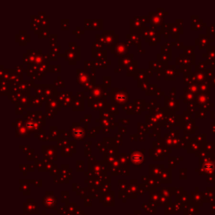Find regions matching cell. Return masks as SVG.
Here are the masks:
<instances>
[{
	"label": "cell",
	"instance_id": "obj_1",
	"mask_svg": "<svg viewBox=\"0 0 215 215\" xmlns=\"http://www.w3.org/2000/svg\"><path fill=\"white\" fill-rule=\"evenodd\" d=\"M113 93H112L113 103L123 104L129 101V94L125 91V89H123V90L114 89L113 90Z\"/></svg>",
	"mask_w": 215,
	"mask_h": 215
},
{
	"label": "cell",
	"instance_id": "obj_2",
	"mask_svg": "<svg viewBox=\"0 0 215 215\" xmlns=\"http://www.w3.org/2000/svg\"><path fill=\"white\" fill-rule=\"evenodd\" d=\"M78 83H80L81 85L84 86L85 87H89L93 85V81L91 80L90 78V76L89 74L87 72V71H80V70H78Z\"/></svg>",
	"mask_w": 215,
	"mask_h": 215
},
{
	"label": "cell",
	"instance_id": "obj_3",
	"mask_svg": "<svg viewBox=\"0 0 215 215\" xmlns=\"http://www.w3.org/2000/svg\"><path fill=\"white\" fill-rule=\"evenodd\" d=\"M144 153L145 150L141 152L140 150H133L131 151V161L136 166H139L141 164L144 162Z\"/></svg>",
	"mask_w": 215,
	"mask_h": 215
},
{
	"label": "cell",
	"instance_id": "obj_4",
	"mask_svg": "<svg viewBox=\"0 0 215 215\" xmlns=\"http://www.w3.org/2000/svg\"><path fill=\"white\" fill-rule=\"evenodd\" d=\"M72 136L77 140H82L85 136V131L82 127H80L78 124H75L73 127L71 128Z\"/></svg>",
	"mask_w": 215,
	"mask_h": 215
},
{
	"label": "cell",
	"instance_id": "obj_5",
	"mask_svg": "<svg viewBox=\"0 0 215 215\" xmlns=\"http://www.w3.org/2000/svg\"><path fill=\"white\" fill-rule=\"evenodd\" d=\"M106 91V87H104L103 85H97L96 87H93V88L92 89L91 93H90V97L93 98V99H97V98H102V96L105 93Z\"/></svg>",
	"mask_w": 215,
	"mask_h": 215
},
{
	"label": "cell",
	"instance_id": "obj_6",
	"mask_svg": "<svg viewBox=\"0 0 215 215\" xmlns=\"http://www.w3.org/2000/svg\"><path fill=\"white\" fill-rule=\"evenodd\" d=\"M42 151L45 155H47L48 158L56 159V146H42Z\"/></svg>",
	"mask_w": 215,
	"mask_h": 215
},
{
	"label": "cell",
	"instance_id": "obj_7",
	"mask_svg": "<svg viewBox=\"0 0 215 215\" xmlns=\"http://www.w3.org/2000/svg\"><path fill=\"white\" fill-rule=\"evenodd\" d=\"M129 47L128 45H126V43H121L119 45L116 46V49H115V56H118V55H121V56H124L125 55V52L127 51H129Z\"/></svg>",
	"mask_w": 215,
	"mask_h": 215
},
{
	"label": "cell",
	"instance_id": "obj_8",
	"mask_svg": "<svg viewBox=\"0 0 215 215\" xmlns=\"http://www.w3.org/2000/svg\"><path fill=\"white\" fill-rule=\"evenodd\" d=\"M132 57H133V55H130L129 56H124L123 57H120V68L124 67H127V65H128L127 62L129 64L131 62Z\"/></svg>",
	"mask_w": 215,
	"mask_h": 215
},
{
	"label": "cell",
	"instance_id": "obj_9",
	"mask_svg": "<svg viewBox=\"0 0 215 215\" xmlns=\"http://www.w3.org/2000/svg\"><path fill=\"white\" fill-rule=\"evenodd\" d=\"M29 129L25 127H22V126H19L16 128V134L19 135L20 136H30V134L28 132Z\"/></svg>",
	"mask_w": 215,
	"mask_h": 215
},
{
	"label": "cell",
	"instance_id": "obj_10",
	"mask_svg": "<svg viewBox=\"0 0 215 215\" xmlns=\"http://www.w3.org/2000/svg\"><path fill=\"white\" fill-rule=\"evenodd\" d=\"M74 105H73V109H75V110H82L83 109V105H81V103L82 104H83V102H82V99H80V98H74Z\"/></svg>",
	"mask_w": 215,
	"mask_h": 215
},
{
	"label": "cell",
	"instance_id": "obj_11",
	"mask_svg": "<svg viewBox=\"0 0 215 215\" xmlns=\"http://www.w3.org/2000/svg\"><path fill=\"white\" fill-rule=\"evenodd\" d=\"M98 101H99V100H94V101H93V103H95L92 106V109H102L103 106H104V104H105L106 99H105V98H104L103 99H101V100H100L99 103H98Z\"/></svg>",
	"mask_w": 215,
	"mask_h": 215
}]
</instances>
